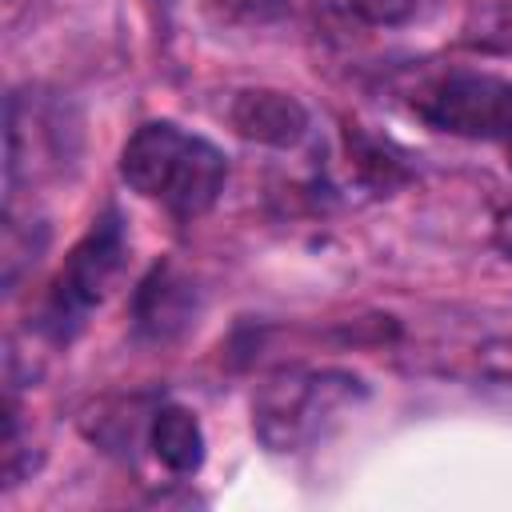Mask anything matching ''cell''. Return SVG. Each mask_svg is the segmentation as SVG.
Wrapping results in <instances>:
<instances>
[{"label": "cell", "mask_w": 512, "mask_h": 512, "mask_svg": "<svg viewBox=\"0 0 512 512\" xmlns=\"http://www.w3.org/2000/svg\"><path fill=\"white\" fill-rule=\"evenodd\" d=\"M120 176L144 200L164 204L180 220H192L216 204L228 180V164L204 136H192L168 120H152L140 124L124 144Z\"/></svg>", "instance_id": "obj_1"}, {"label": "cell", "mask_w": 512, "mask_h": 512, "mask_svg": "<svg viewBox=\"0 0 512 512\" xmlns=\"http://www.w3.org/2000/svg\"><path fill=\"white\" fill-rule=\"evenodd\" d=\"M364 384L348 372H272L252 400V428L268 452H300L356 400Z\"/></svg>", "instance_id": "obj_2"}, {"label": "cell", "mask_w": 512, "mask_h": 512, "mask_svg": "<svg viewBox=\"0 0 512 512\" xmlns=\"http://www.w3.org/2000/svg\"><path fill=\"white\" fill-rule=\"evenodd\" d=\"M416 112L452 136L512 140V80L492 72H448L420 92Z\"/></svg>", "instance_id": "obj_3"}, {"label": "cell", "mask_w": 512, "mask_h": 512, "mask_svg": "<svg viewBox=\"0 0 512 512\" xmlns=\"http://www.w3.org/2000/svg\"><path fill=\"white\" fill-rule=\"evenodd\" d=\"M124 228H120V216L108 212L92 224V232L72 248V256L64 260L56 284H52V296H48V324L56 336H68L84 316L88 308H96L112 280L120 276L124 268Z\"/></svg>", "instance_id": "obj_4"}, {"label": "cell", "mask_w": 512, "mask_h": 512, "mask_svg": "<svg viewBox=\"0 0 512 512\" xmlns=\"http://www.w3.org/2000/svg\"><path fill=\"white\" fill-rule=\"evenodd\" d=\"M228 120L236 136L264 148H296L308 136V108L280 88H244L236 92Z\"/></svg>", "instance_id": "obj_5"}, {"label": "cell", "mask_w": 512, "mask_h": 512, "mask_svg": "<svg viewBox=\"0 0 512 512\" xmlns=\"http://www.w3.org/2000/svg\"><path fill=\"white\" fill-rule=\"evenodd\" d=\"M196 316V292L192 280H184L172 264L152 268V276L136 292V328L152 340H168Z\"/></svg>", "instance_id": "obj_6"}, {"label": "cell", "mask_w": 512, "mask_h": 512, "mask_svg": "<svg viewBox=\"0 0 512 512\" xmlns=\"http://www.w3.org/2000/svg\"><path fill=\"white\" fill-rule=\"evenodd\" d=\"M152 452L168 472L192 476L204 464V428H200V420L180 404H164L152 420Z\"/></svg>", "instance_id": "obj_7"}, {"label": "cell", "mask_w": 512, "mask_h": 512, "mask_svg": "<svg viewBox=\"0 0 512 512\" xmlns=\"http://www.w3.org/2000/svg\"><path fill=\"white\" fill-rule=\"evenodd\" d=\"M348 4L368 24H404L416 12V0H348Z\"/></svg>", "instance_id": "obj_8"}, {"label": "cell", "mask_w": 512, "mask_h": 512, "mask_svg": "<svg viewBox=\"0 0 512 512\" xmlns=\"http://www.w3.org/2000/svg\"><path fill=\"white\" fill-rule=\"evenodd\" d=\"M480 372L512 384V340H488L480 348Z\"/></svg>", "instance_id": "obj_9"}, {"label": "cell", "mask_w": 512, "mask_h": 512, "mask_svg": "<svg viewBox=\"0 0 512 512\" xmlns=\"http://www.w3.org/2000/svg\"><path fill=\"white\" fill-rule=\"evenodd\" d=\"M496 244H500V252L512 256V208L500 212V220H496Z\"/></svg>", "instance_id": "obj_10"}, {"label": "cell", "mask_w": 512, "mask_h": 512, "mask_svg": "<svg viewBox=\"0 0 512 512\" xmlns=\"http://www.w3.org/2000/svg\"><path fill=\"white\" fill-rule=\"evenodd\" d=\"M8 4H16V0H8Z\"/></svg>", "instance_id": "obj_11"}]
</instances>
